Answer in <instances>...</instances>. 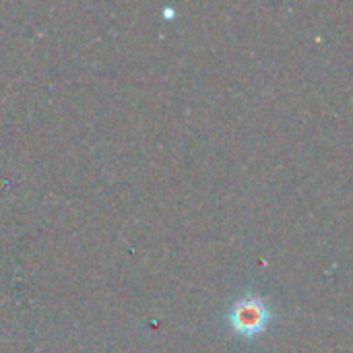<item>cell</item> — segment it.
I'll return each mask as SVG.
<instances>
[{"mask_svg":"<svg viewBox=\"0 0 353 353\" xmlns=\"http://www.w3.org/2000/svg\"><path fill=\"white\" fill-rule=\"evenodd\" d=\"M269 321H271V312H269L267 304L256 296L240 298L230 310V323H232L234 331L244 337H254V335L263 333V329L269 325Z\"/></svg>","mask_w":353,"mask_h":353,"instance_id":"cell-1","label":"cell"}]
</instances>
